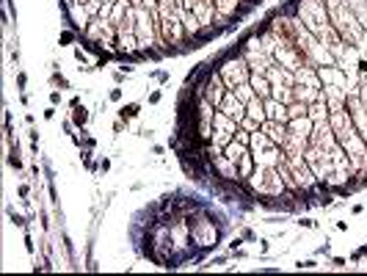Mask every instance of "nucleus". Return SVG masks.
<instances>
[{
	"mask_svg": "<svg viewBox=\"0 0 367 276\" xmlns=\"http://www.w3.org/2000/svg\"><path fill=\"white\" fill-rule=\"evenodd\" d=\"M296 75V86H312V89H323V80L318 75V67H301L293 72Z\"/></svg>",
	"mask_w": 367,
	"mask_h": 276,
	"instance_id": "obj_12",
	"label": "nucleus"
},
{
	"mask_svg": "<svg viewBox=\"0 0 367 276\" xmlns=\"http://www.w3.org/2000/svg\"><path fill=\"white\" fill-rule=\"evenodd\" d=\"M8 163H11L14 169H20V166H23V163H20V158H17V152H11V158H8Z\"/></svg>",
	"mask_w": 367,
	"mask_h": 276,
	"instance_id": "obj_31",
	"label": "nucleus"
},
{
	"mask_svg": "<svg viewBox=\"0 0 367 276\" xmlns=\"http://www.w3.org/2000/svg\"><path fill=\"white\" fill-rule=\"evenodd\" d=\"M348 111H351V119H353V127H356V133H359L362 138L367 141V108L365 102H362L359 94H348Z\"/></svg>",
	"mask_w": 367,
	"mask_h": 276,
	"instance_id": "obj_7",
	"label": "nucleus"
},
{
	"mask_svg": "<svg viewBox=\"0 0 367 276\" xmlns=\"http://www.w3.org/2000/svg\"><path fill=\"white\" fill-rule=\"evenodd\" d=\"M312 127H315V122L309 119V116H298V119H290V122H287V133L301 136V138H309Z\"/></svg>",
	"mask_w": 367,
	"mask_h": 276,
	"instance_id": "obj_17",
	"label": "nucleus"
},
{
	"mask_svg": "<svg viewBox=\"0 0 367 276\" xmlns=\"http://www.w3.org/2000/svg\"><path fill=\"white\" fill-rule=\"evenodd\" d=\"M72 122H75L77 127H83V124L89 122V111H86L80 102H77V105H72Z\"/></svg>",
	"mask_w": 367,
	"mask_h": 276,
	"instance_id": "obj_26",
	"label": "nucleus"
},
{
	"mask_svg": "<svg viewBox=\"0 0 367 276\" xmlns=\"http://www.w3.org/2000/svg\"><path fill=\"white\" fill-rule=\"evenodd\" d=\"M237 130H240V124L215 108V116H213V138H210V141H213V144H218V146H227L232 138H235Z\"/></svg>",
	"mask_w": 367,
	"mask_h": 276,
	"instance_id": "obj_6",
	"label": "nucleus"
},
{
	"mask_svg": "<svg viewBox=\"0 0 367 276\" xmlns=\"http://www.w3.org/2000/svg\"><path fill=\"white\" fill-rule=\"evenodd\" d=\"M323 6H326V11H329V20L337 28V33H340L348 45L359 47L362 39H365V31H362V23L356 20V14L351 11V6L343 3V0H326Z\"/></svg>",
	"mask_w": 367,
	"mask_h": 276,
	"instance_id": "obj_1",
	"label": "nucleus"
},
{
	"mask_svg": "<svg viewBox=\"0 0 367 276\" xmlns=\"http://www.w3.org/2000/svg\"><path fill=\"white\" fill-rule=\"evenodd\" d=\"M318 75H321L323 86H343L345 89V75L331 64V67H318Z\"/></svg>",
	"mask_w": 367,
	"mask_h": 276,
	"instance_id": "obj_16",
	"label": "nucleus"
},
{
	"mask_svg": "<svg viewBox=\"0 0 367 276\" xmlns=\"http://www.w3.org/2000/svg\"><path fill=\"white\" fill-rule=\"evenodd\" d=\"M72 39H75V36H72V33H61V45H69V42H72Z\"/></svg>",
	"mask_w": 367,
	"mask_h": 276,
	"instance_id": "obj_35",
	"label": "nucleus"
},
{
	"mask_svg": "<svg viewBox=\"0 0 367 276\" xmlns=\"http://www.w3.org/2000/svg\"><path fill=\"white\" fill-rule=\"evenodd\" d=\"M188 227H191V240L199 249H215L218 240H221V230H224V221H213V215L207 207H202L199 213H193L185 218Z\"/></svg>",
	"mask_w": 367,
	"mask_h": 276,
	"instance_id": "obj_2",
	"label": "nucleus"
},
{
	"mask_svg": "<svg viewBox=\"0 0 367 276\" xmlns=\"http://www.w3.org/2000/svg\"><path fill=\"white\" fill-rule=\"evenodd\" d=\"M306 111H309V105H306V102H290V105H287V114H290V119H298V116H306Z\"/></svg>",
	"mask_w": 367,
	"mask_h": 276,
	"instance_id": "obj_27",
	"label": "nucleus"
},
{
	"mask_svg": "<svg viewBox=\"0 0 367 276\" xmlns=\"http://www.w3.org/2000/svg\"><path fill=\"white\" fill-rule=\"evenodd\" d=\"M229 92H235V97H237V100H240V102H246V105H249V102H252L254 97H257L249 80H246V83H240V86H235V89H229Z\"/></svg>",
	"mask_w": 367,
	"mask_h": 276,
	"instance_id": "obj_24",
	"label": "nucleus"
},
{
	"mask_svg": "<svg viewBox=\"0 0 367 276\" xmlns=\"http://www.w3.org/2000/svg\"><path fill=\"white\" fill-rule=\"evenodd\" d=\"M337 265V268H345V257H334V260H331Z\"/></svg>",
	"mask_w": 367,
	"mask_h": 276,
	"instance_id": "obj_37",
	"label": "nucleus"
},
{
	"mask_svg": "<svg viewBox=\"0 0 367 276\" xmlns=\"http://www.w3.org/2000/svg\"><path fill=\"white\" fill-rule=\"evenodd\" d=\"M260 130L265 133L274 144H279L282 146L284 144V138H287V124H282V122H274V119H265V122L260 124Z\"/></svg>",
	"mask_w": 367,
	"mask_h": 276,
	"instance_id": "obj_13",
	"label": "nucleus"
},
{
	"mask_svg": "<svg viewBox=\"0 0 367 276\" xmlns=\"http://www.w3.org/2000/svg\"><path fill=\"white\" fill-rule=\"evenodd\" d=\"M296 265H298V268H304V271H309V268H315L318 262H315V260H298Z\"/></svg>",
	"mask_w": 367,
	"mask_h": 276,
	"instance_id": "obj_28",
	"label": "nucleus"
},
{
	"mask_svg": "<svg viewBox=\"0 0 367 276\" xmlns=\"http://www.w3.org/2000/svg\"><path fill=\"white\" fill-rule=\"evenodd\" d=\"M111 100H122V89H114V92H111Z\"/></svg>",
	"mask_w": 367,
	"mask_h": 276,
	"instance_id": "obj_36",
	"label": "nucleus"
},
{
	"mask_svg": "<svg viewBox=\"0 0 367 276\" xmlns=\"http://www.w3.org/2000/svg\"><path fill=\"white\" fill-rule=\"evenodd\" d=\"M249 83H252L254 94H257L260 100H268V97H271V80H268V75H260V72H252V77H249Z\"/></svg>",
	"mask_w": 367,
	"mask_h": 276,
	"instance_id": "obj_18",
	"label": "nucleus"
},
{
	"mask_svg": "<svg viewBox=\"0 0 367 276\" xmlns=\"http://www.w3.org/2000/svg\"><path fill=\"white\" fill-rule=\"evenodd\" d=\"M246 116H249V119H254L257 124H262V122L268 119V114H265V100L254 97V100L246 105Z\"/></svg>",
	"mask_w": 367,
	"mask_h": 276,
	"instance_id": "obj_20",
	"label": "nucleus"
},
{
	"mask_svg": "<svg viewBox=\"0 0 367 276\" xmlns=\"http://www.w3.org/2000/svg\"><path fill=\"white\" fill-rule=\"evenodd\" d=\"M75 58H77V61H80V64H89V55H86L83 50H80V47H77V50H75Z\"/></svg>",
	"mask_w": 367,
	"mask_h": 276,
	"instance_id": "obj_30",
	"label": "nucleus"
},
{
	"mask_svg": "<svg viewBox=\"0 0 367 276\" xmlns=\"http://www.w3.org/2000/svg\"><path fill=\"white\" fill-rule=\"evenodd\" d=\"M323 97H326L329 111H340L348 102V92H345L343 86H323Z\"/></svg>",
	"mask_w": 367,
	"mask_h": 276,
	"instance_id": "obj_11",
	"label": "nucleus"
},
{
	"mask_svg": "<svg viewBox=\"0 0 367 276\" xmlns=\"http://www.w3.org/2000/svg\"><path fill=\"white\" fill-rule=\"evenodd\" d=\"M306 116H309L312 122H326V119H329V105H326V97H323V94L312 102V105H309Z\"/></svg>",
	"mask_w": 367,
	"mask_h": 276,
	"instance_id": "obj_19",
	"label": "nucleus"
},
{
	"mask_svg": "<svg viewBox=\"0 0 367 276\" xmlns=\"http://www.w3.org/2000/svg\"><path fill=\"white\" fill-rule=\"evenodd\" d=\"M301 227H306V230H315V227H318V221H315V218H301Z\"/></svg>",
	"mask_w": 367,
	"mask_h": 276,
	"instance_id": "obj_29",
	"label": "nucleus"
},
{
	"mask_svg": "<svg viewBox=\"0 0 367 276\" xmlns=\"http://www.w3.org/2000/svg\"><path fill=\"white\" fill-rule=\"evenodd\" d=\"M321 89H312V86H296V100L298 102H306V105H312L318 97H321Z\"/></svg>",
	"mask_w": 367,
	"mask_h": 276,
	"instance_id": "obj_23",
	"label": "nucleus"
},
{
	"mask_svg": "<svg viewBox=\"0 0 367 276\" xmlns=\"http://www.w3.org/2000/svg\"><path fill=\"white\" fill-rule=\"evenodd\" d=\"M246 185L252 188V196H282L287 191L279 177V169H271V166H257L246 180Z\"/></svg>",
	"mask_w": 367,
	"mask_h": 276,
	"instance_id": "obj_3",
	"label": "nucleus"
},
{
	"mask_svg": "<svg viewBox=\"0 0 367 276\" xmlns=\"http://www.w3.org/2000/svg\"><path fill=\"white\" fill-rule=\"evenodd\" d=\"M329 124H331V130H334V138L340 141V146H343L348 138L356 136V127H353V119H351L348 105L340 108V111H329Z\"/></svg>",
	"mask_w": 367,
	"mask_h": 276,
	"instance_id": "obj_5",
	"label": "nucleus"
},
{
	"mask_svg": "<svg viewBox=\"0 0 367 276\" xmlns=\"http://www.w3.org/2000/svg\"><path fill=\"white\" fill-rule=\"evenodd\" d=\"M161 97H163L161 92H152V94H149V102H152V105H158V102H161Z\"/></svg>",
	"mask_w": 367,
	"mask_h": 276,
	"instance_id": "obj_32",
	"label": "nucleus"
},
{
	"mask_svg": "<svg viewBox=\"0 0 367 276\" xmlns=\"http://www.w3.org/2000/svg\"><path fill=\"white\" fill-rule=\"evenodd\" d=\"M296 17H298L301 23H304L318 39H321L323 31L331 25L329 11H326V6H323V0H301V6L296 8Z\"/></svg>",
	"mask_w": 367,
	"mask_h": 276,
	"instance_id": "obj_4",
	"label": "nucleus"
},
{
	"mask_svg": "<svg viewBox=\"0 0 367 276\" xmlns=\"http://www.w3.org/2000/svg\"><path fill=\"white\" fill-rule=\"evenodd\" d=\"M138 114H141V105H138V102H130V105H122V108H119V119H122L124 124L130 122V119H136Z\"/></svg>",
	"mask_w": 367,
	"mask_h": 276,
	"instance_id": "obj_25",
	"label": "nucleus"
},
{
	"mask_svg": "<svg viewBox=\"0 0 367 276\" xmlns=\"http://www.w3.org/2000/svg\"><path fill=\"white\" fill-rule=\"evenodd\" d=\"M229 92V89H227V83H224V77L218 75V69H215L213 75H210V80H207L205 83V92H202V97H205L207 102H210V105H215L218 108V102L224 100V94Z\"/></svg>",
	"mask_w": 367,
	"mask_h": 276,
	"instance_id": "obj_8",
	"label": "nucleus"
},
{
	"mask_svg": "<svg viewBox=\"0 0 367 276\" xmlns=\"http://www.w3.org/2000/svg\"><path fill=\"white\" fill-rule=\"evenodd\" d=\"M183 6H185V8H188V11H191V8H193V6H196V0H183Z\"/></svg>",
	"mask_w": 367,
	"mask_h": 276,
	"instance_id": "obj_38",
	"label": "nucleus"
},
{
	"mask_svg": "<svg viewBox=\"0 0 367 276\" xmlns=\"http://www.w3.org/2000/svg\"><path fill=\"white\" fill-rule=\"evenodd\" d=\"M11 221H14L17 227H23V224H25V221H23V215H20V213H11Z\"/></svg>",
	"mask_w": 367,
	"mask_h": 276,
	"instance_id": "obj_33",
	"label": "nucleus"
},
{
	"mask_svg": "<svg viewBox=\"0 0 367 276\" xmlns=\"http://www.w3.org/2000/svg\"><path fill=\"white\" fill-rule=\"evenodd\" d=\"M249 152V144H243V141H237V138H232L229 144L224 146V155H227V158H229V161H240V158H243V155Z\"/></svg>",
	"mask_w": 367,
	"mask_h": 276,
	"instance_id": "obj_21",
	"label": "nucleus"
},
{
	"mask_svg": "<svg viewBox=\"0 0 367 276\" xmlns=\"http://www.w3.org/2000/svg\"><path fill=\"white\" fill-rule=\"evenodd\" d=\"M254 169H257V163H254V155H252V149H249V152H246L243 158L237 161V177H240V180H249Z\"/></svg>",
	"mask_w": 367,
	"mask_h": 276,
	"instance_id": "obj_22",
	"label": "nucleus"
},
{
	"mask_svg": "<svg viewBox=\"0 0 367 276\" xmlns=\"http://www.w3.org/2000/svg\"><path fill=\"white\" fill-rule=\"evenodd\" d=\"M146 3L149 0H130V6H136V8H146Z\"/></svg>",
	"mask_w": 367,
	"mask_h": 276,
	"instance_id": "obj_34",
	"label": "nucleus"
},
{
	"mask_svg": "<svg viewBox=\"0 0 367 276\" xmlns=\"http://www.w3.org/2000/svg\"><path fill=\"white\" fill-rule=\"evenodd\" d=\"M218 111H221V114H227L229 119H235L237 124L246 119V102L237 100L235 92H227V94H224V100L218 102Z\"/></svg>",
	"mask_w": 367,
	"mask_h": 276,
	"instance_id": "obj_9",
	"label": "nucleus"
},
{
	"mask_svg": "<svg viewBox=\"0 0 367 276\" xmlns=\"http://www.w3.org/2000/svg\"><path fill=\"white\" fill-rule=\"evenodd\" d=\"M265 114H268V119H274V122H282V124L290 122L287 105H284V102H279V100H274V97H268V100H265Z\"/></svg>",
	"mask_w": 367,
	"mask_h": 276,
	"instance_id": "obj_15",
	"label": "nucleus"
},
{
	"mask_svg": "<svg viewBox=\"0 0 367 276\" xmlns=\"http://www.w3.org/2000/svg\"><path fill=\"white\" fill-rule=\"evenodd\" d=\"M265 75H268V80H271V86H296V75H293L290 69L279 67V64H274Z\"/></svg>",
	"mask_w": 367,
	"mask_h": 276,
	"instance_id": "obj_14",
	"label": "nucleus"
},
{
	"mask_svg": "<svg viewBox=\"0 0 367 276\" xmlns=\"http://www.w3.org/2000/svg\"><path fill=\"white\" fill-rule=\"evenodd\" d=\"M64 17H67V23L72 25L77 33H83L86 28H89V23H92V14L86 11V6H67L64 8Z\"/></svg>",
	"mask_w": 367,
	"mask_h": 276,
	"instance_id": "obj_10",
	"label": "nucleus"
}]
</instances>
